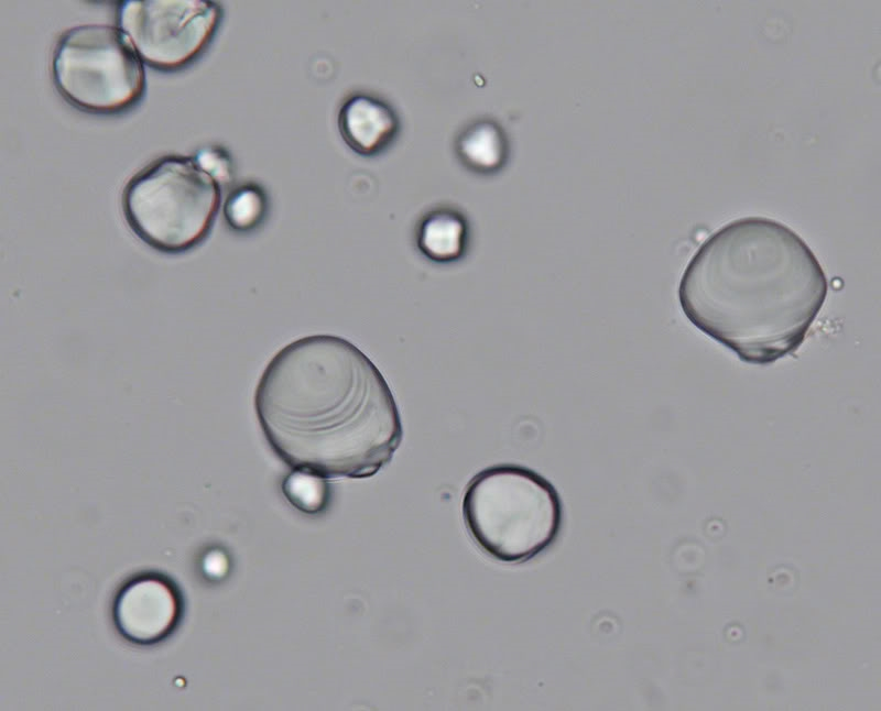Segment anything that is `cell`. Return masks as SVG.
<instances>
[{"mask_svg":"<svg viewBox=\"0 0 881 711\" xmlns=\"http://www.w3.org/2000/svg\"><path fill=\"white\" fill-rule=\"evenodd\" d=\"M337 122L344 142L361 156L382 153L400 131V119L393 107L366 92L354 94L342 102Z\"/></svg>","mask_w":881,"mask_h":711,"instance_id":"cell-8","label":"cell"},{"mask_svg":"<svg viewBox=\"0 0 881 711\" xmlns=\"http://www.w3.org/2000/svg\"><path fill=\"white\" fill-rule=\"evenodd\" d=\"M827 293V276L807 243L786 225L754 216L711 233L677 289L697 329L759 365L802 346Z\"/></svg>","mask_w":881,"mask_h":711,"instance_id":"cell-2","label":"cell"},{"mask_svg":"<svg viewBox=\"0 0 881 711\" xmlns=\"http://www.w3.org/2000/svg\"><path fill=\"white\" fill-rule=\"evenodd\" d=\"M282 493L293 507L309 515L324 512L330 501L327 479L297 470L283 479Z\"/></svg>","mask_w":881,"mask_h":711,"instance_id":"cell-12","label":"cell"},{"mask_svg":"<svg viewBox=\"0 0 881 711\" xmlns=\"http://www.w3.org/2000/svg\"><path fill=\"white\" fill-rule=\"evenodd\" d=\"M222 15L210 0H128L119 6L118 22L145 64L172 72L207 50Z\"/></svg>","mask_w":881,"mask_h":711,"instance_id":"cell-6","label":"cell"},{"mask_svg":"<svg viewBox=\"0 0 881 711\" xmlns=\"http://www.w3.org/2000/svg\"><path fill=\"white\" fill-rule=\"evenodd\" d=\"M221 189L195 155H166L129 179L122 192V212L145 244L181 254L208 237L221 206Z\"/></svg>","mask_w":881,"mask_h":711,"instance_id":"cell-4","label":"cell"},{"mask_svg":"<svg viewBox=\"0 0 881 711\" xmlns=\"http://www.w3.org/2000/svg\"><path fill=\"white\" fill-rule=\"evenodd\" d=\"M195 156L221 186L231 181L233 172L232 160L224 147L208 146L203 149Z\"/></svg>","mask_w":881,"mask_h":711,"instance_id":"cell-13","label":"cell"},{"mask_svg":"<svg viewBox=\"0 0 881 711\" xmlns=\"http://www.w3.org/2000/svg\"><path fill=\"white\" fill-rule=\"evenodd\" d=\"M503 129L493 120L482 119L465 128L456 140L459 161L470 171L492 174L505 164L509 153Z\"/></svg>","mask_w":881,"mask_h":711,"instance_id":"cell-10","label":"cell"},{"mask_svg":"<svg viewBox=\"0 0 881 711\" xmlns=\"http://www.w3.org/2000/svg\"><path fill=\"white\" fill-rule=\"evenodd\" d=\"M184 615V598L170 577L142 572L127 580L112 603V620L122 638L152 646L168 638Z\"/></svg>","mask_w":881,"mask_h":711,"instance_id":"cell-7","label":"cell"},{"mask_svg":"<svg viewBox=\"0 0 881 711\" xmlns=\"http://www.w3.org/2000/svg\"><path fill=\"white\" fill-rule=\"evenodd\" d=\"M463 517L477 546L496 560L519 564L545 551L563 525L555 486L532 469L497 464L478 472L463 497Z\"/></svg>","mask_w":881,"mask_h":711,"instance_id":"cell-3","label":"cell"},{"mask_svg":"<svg viewBox=\"0 0 881 711\" xmlns=\"http://www.w3.org/2000/svg\"><path fill=\"white\" fill-rule=\"evenodd\" d=\"M61 96L77 109L119 113L144 96L143 61L129 36L110 24H81L57 40L51 63Z\"/></svg>","mask_w":881,"mask_h":711,"instance_id":"cell-5","label":"cell"},{"mask_svg":"<svg viewBox=\"0 0 881 711\" xmlns=\"http://www.w3.org/2000/svg\"><path fill=\"white\" fill-rule=\"evenodd\" d=\"M253 402L274 455L292 470L325 479L374 475L403 438L388 382L339 336H306L279 350L259 379Z\"/></svg>","mask_w":881,"mask_h":711,"instance_id":"cell-1","label":"cell"},{"mask_svg":"<svg viewBox=\"0 0 881 711\" xmlns=\"http://www.w3.org/2000/svg\"><path fill=\"white\" fill-rule=\"evenodd\" d=\"M268 211V194L255 183H246L232 189L222 207L227 226L239 233H248L259 228L265 220Z\"/></svg>","mask_w":881,"mask_h":711,"instance_id":"cell-11","label":"cell"},{"mask_svg":"<svg viewBox=\"0 0 881 711\" xmlns=\"http://www.w3.org/2000/svg\"><path fill=\"white\" fill-rule=\"evenodd\" d=\"M469 239L466 217L450 207L435 208L425 214L416 228V247L421 254L435 263H452L463 258Z\"/></svg>","mask_w":881,"mask_h":711,"instance_id":"cell-9","label":"cell"}]
</instances>
